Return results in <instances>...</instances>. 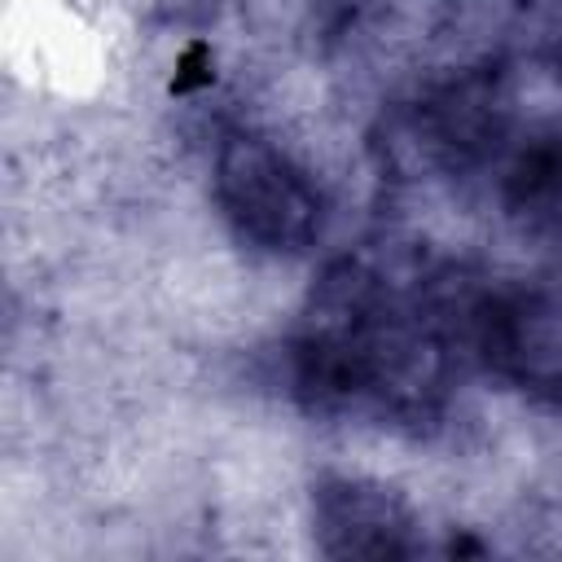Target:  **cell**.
Instances as JSON below:
<instances>
[{
	"label": "cell",
	"mask_w": 562,
	"mask_h": 562,
	"mask_svg": "<svg viewBox=\"0 0 562 562\" xmlns=\"http://www.w3.org/2000/svg\"><path fill=\"white\" fill-rule=\"evenodd\" d=\"M299 391L321 408L422 413L443 391V342L422 312L369 268L325 277L294 347Z\"/></svg>",
	"instance_id": "obj_1"
},
{
	"label": "cell",
	"mask_w": 562,
	"mask_h": 562,
	"mask_svg": "<svg viewBox=\"0 0 562 562\" xmlns=\"http://www.w3.org/2000/svg\"><path fill=\"white\" fill-rule=\"evenodd\" d=\"M215 202L233 233L272 255H299L321 237L325 202L307 171L263 136L233 132L215 149Z\"/></svg>",
	"instance_id": "obj_2"
},
{
	"label": "cell",
	"mask_w": 562,
	"mask_h": 562,
	"mask_svg": "<svg viewBox=\"0 0 562 562\" xmlns=\"http://www.w3.org/2000/svg\"><path fill=\"white\" fill-rule=\"evenodd\" d=\"M474 338L492 369L505 378L562 391V299L540 290L492 294L474 307Z\"/></svg>",
	"instance_id": "obj_3"
},
{
	"label": "cell",
	"mask_w": 562,
	"mask_h": 562,
	"mask_svg": "<svg viewBox=\"0 0 562 562\" xmlns=\"http://www.w3.org/2000/svg\"><path fill=\"white\" fill-rule=\"evenodd\" d=\"M316 536L321 549L338 558H408L426 549L408 505L360 479H329L316 487Z\"/></svg>",
	"instance_id": "obj_4"
}]
</instances>
